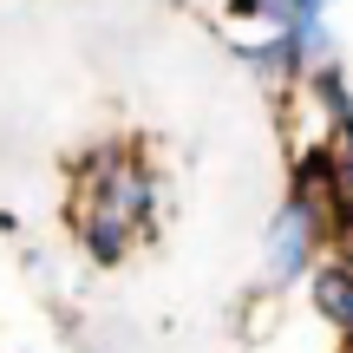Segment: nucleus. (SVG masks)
Returning <instances> with one entry per match:
<instances>
[{
  "label": "nucleus",
  "mask_w": 353,
  "mask_h": 353,
  "mask_svg": "<svg viewBox=\"0 0 353 353\" xmlns=\"http://www.w3.org/2000/svg\"><path fill=\"white\" fill-rule=\"evenodd\" d=\"M131 236H138V229L131 223H118V216H105V210H79V242H85V255L92 262H125L131 255Z\"/></svg>",
  "instance_id": "nucleus-2"
},
{
  "label": "nucleus",
  "mask_w": 353,
  "mask_h": 353,
  "mask_svg": "<svg viewBox=\"0 0 353 353\" xmlns=\"http://www.w3.org/2000/svg\"><path fill=\"white\" fill-rule=\"evenodd\" d=\"M314 105L334 118V125H347V131H353V92H347V72H341L334 59H327V65H314Z\"/></svg>",
  "instance_id": "nucleus-4"
},
{
  "label": "nucleus",
  "mask_w": 353,
  "mask_h": 353,
  "mask_svg": "<svg viewBox=\"0 0 353 353\" xmlns=\"http://www.w3.org/2000/svg\"><path fill=\"white\" fill-rule=\"evenodd\" d=\"M327 236V216L314 203H281V216L268 223V281H294L307 262H314V242Z\"/></svg>",
  "instance_id": "nucleus-1"
},
{
  "label": "nucleus",
  "mask_w": 353,
  "mask_h": 353,
  "mask_svg": "<svg viewBox=\"0 0 353 353\" xmlns=\"http://www.w3.org/2000/svg\"><path fill=\"white\" fill-rule=\"evenodd\" d=\"M327 242H334V255L353 268V203H334L327 210Z\"/></svg>",
  "instance_id": "nucleus-5"
},
{
  "label": "nucleus",
  "mask_w": 353,
  "mask_h": 353,
  "mask_svg": "<svg viewBox=\"0 0 353 353\" xmlns=\"http://www.w3.org/2000/svg\"><path fill=\"white\" fill-rule=\"evenodd\" d=\"M314 307L334 321V327H347V334H353V268H347V262L314 268Z\"/></svg>",
  "instance_id": "nucleus-3"
}]
</instances>
